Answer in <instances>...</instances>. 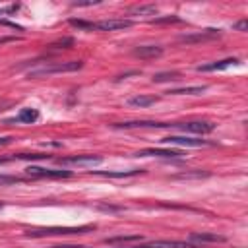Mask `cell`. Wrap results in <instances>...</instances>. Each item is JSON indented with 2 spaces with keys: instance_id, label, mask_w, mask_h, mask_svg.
Here are the masks:
<instances>
[{
  "instance_id": "obj_26",
  "label": "cell",
  "mask_w": 248,
  "mask_h": 248,
  "mask_svg": "<svg viewBox=\"0 0 248 248\" xmlns=\"http://www.w3.org/2000/svg\"><path fill=\"white\" fill-rule=\"evenodd\" d=\"M232 29H236V31H246V29H248V21H246V19H240V21H236V23L232 25Z\"/></svg>"
},
{
  "instance_id": "obj_3",
  "label": "cell",
  "mask_w": 248,
  "mask_h": 248,
  "mask_svg": "<svg viewBox=\"0 0 248 248\" xmlns=\"http://www.w3.org/2000/svg\"><path fill=\"white\" fill-rule=\"evenodd\" d=\"M25 174L33 176V178H70L72 170H66V169H46V167L31 165V167L25 169Z\"/></svg>"
},
{
  "instance_id": "obj_8",
  "label": "cell",
  "mask_w": 248,
  "mask_h": 248,
  "mask_svg": "<svg viewBox=\"0 0 248 248\" xmlns=\"http://www.w3.org/2000/svg\"><path fill=\"white\" fill-rule=\"evenodd\" d=\"M165 145H182V147H203L209 145L207 140H198V138H188V136H167L161 140Z\"/></svg>"
},
{
  "instance_id": "obj_31",
  "label": "cell",
  "mask_w": 248,
  "mask_h": 248,
  "mask_svg": "<svg viewBox=\"0 0 248 248\" xmlns=\"http://www.w3.org/2000/svg\"><path fill=\"white\" fill-rule=\"evenodd\" d=\"M10 161H14L12 157H0V165H6V163H10Z\"/></svg>"
},
{
  "instance_id": "obj_29",
  "label": "cell",
  "mask_w": 248,
  "mask_h": 248,
  "mask_svg": "<svg viewBox=\"0 0 248 248\" xmlns=\"http://www.w3.org/2000/svg\"><path fill=\"white\" fill-rule=\"evenodd\" d=\"M95 4H99L97 0H93V2H74L72 6H95Z\"/></svg>"
},
{
  "instance_id": "obj_21",
  "label": "cell",
  "mask_w": 248,
  "mask_h": 248,
  "mask_svg": "<svg viewBox=\"0 0 248 248\" xmlns=\"http://www.w3.org/2000/svg\"><path fill=\"white\" fill-rule=\"evenodd\" d=\"M153 83H165V81H178L180 79V72L172 70V72H159V74H153Z\"/></svg>"
},
{
  "instance_id": "obj_10",
  "label": "cell",
  "mask_w": 248,
  "mask_h": 248,
  "mask_svg": "<svg viewBox=\"0 0 248 248\" xmlns=\"http://www.w3.org/2000/svg\"><path fill=\"white\" fill-rule=\"evenodd\" d=\"M132 19H103V21H93V31H120L132 27Z\"/></svg>"
},
{
  "instance_id": "obj_1",
  "label": "cell",
  "mask_w": 248,
  "mask_h": 248,
  "mask_svg": "<svg viewBox=\"0 0 248 248\" xmlns=\"http://www.w3.org/2000/svg\"><path fill=\"white\" fill-rule=\"evenodd\" d=\"M83 68L81 60H68V62H48L41 68L29 70L27 76L29 78H45V76H52V74H64V72H76Z\"/></svg>"
},
{
  "instance_id": "obj_13",
  "label": "cell",
  "mask_w": 248,
  "mask_h": 248,
  "mask_svg": "<svg viewBox=\"0 0 248 248\" xmlns=\"http://www.w3.org/2000/svg\"><path fill=\"white\" fill-rule=\"evenodd\" d=\"M134 56L138 58H143V60H151V58H159L163 54V46H157V45H141V46H136L132 50Z\"/></svg>"
},
{
  "instance_id": "obj_17",
  "label": "cell",
  "mask_w": 248,
  "mask_h": 248,
  "mask_svg": "<svg viewBox=\"0 0 248 248\" xmlns=\"http://www.w3.org/2000/svg\"><path fill=\"white\" fill-rule=\"evenodd\" d=\"M91 172L101 174V176H110V178H126V176L141 174L143 169H132V170H91Z\"/></svg>"
},
{
  "instance_id": "obj_33",
  "label": "cell",
  "mask_w": 248,
  "mask_h": 248,
  "mask_svg": "<svg viewBox=\"0 0 248 248\" xmlns=\"http://www.w3.org/2000/svg\"><path fill=\"white\" fill-rule=\"evenodd\" d=\"M0 209H2V203H0Z\"/></svg>"
},
{
  "instance_id": "obj_28",
  "label": "cell",
  "mask_w": 248,
  "mask_h": 248,
  "mask_svg": "<svg viewBox=\"0 0 248 248\" xmlns=\"http://www.w3.org/2000/svg\"><path fill=\"white\" fill-rule=\"evenodd\" d=\"M138 74H141L140 70H132V72H126V74H122V76H118L116 79L120 81V79H126V78H130V76H138Z\"/></svg>"
},
{
  "instance_id": "obj_22",
  "label": "cell",
  "mask_w": 248,
  "mask_h": 248,
  "mask_svg": "<svg viewBox=\"0 0 248 248\" xmlns=\"http://www.w3.org/2000/svg\"><path fill=\"white\" fill-rule=\"evenodd\" d=\"M14 161H37V159H50V155H45V153H16L12 155Z\"/></svg>"
},
{
  "instance_id": "obj_25",
  "label": "cell",
  "mask_w": 248,
  "mask_h": 248,
  "mask_svg": "<svg viewBox=\"0 0 248 248\" xmlns=\"http://www.w3.org/2000/svg\"><path fill=\"white\" fill-rule=\"evenodd\" d=\"M23 178L19 176H0V184H14V182H21Z\"/></svg>"
},
{
  "instance_id": "obj_11",
  "label": "cell",
  "mask_w": 248,
  "mask_h": 248,
  "mask_svg": "<svg viewBox=\"0 0 248 248\" xmlns=\"http://www.w3.org/2000/svg\"><path fill=\"white\" fill-rule=\"evenodd\" d=\"M39 110L37 108H31V107H25V108H21L14 118H8L6 120V124H19V122H25V124H33V122H37L39 120Z\"/></svg>"
},
{
  "instance_id": "obj_14",
  "label": "cell",
  "mask_w": 248,
  "mask_h": 248,
  "mask_svg": "<svg viewBox=\"0 0 248 248\" xmlns=\"http://www.w3.org/2000/svg\"><path fill=\"white\" fill-rule=\"evenodd\" d=\"M240 60L238 58H225V60H217V62H209V64H202L196 70L198 72H219V70H227L231 66H236Z\"/></svg>"
},
{
  "instance_id": "obj_6",
  "label": "cell",
  "mask_w": 248,
  "mask_h": 248,
  "mask_svg": "<svg viewBox=\"0 0 248 248\" xmlns=\"http://www.w3.org/2000/svg\"><path fill=\"white\" fill-rule=\"evenodd\" d=\"M101 161H103L101 155H72V157L58 159V165H62V167H68V165H74V167H93V165H99Z\"/></svg>"
},
{
  "instance_id": "obj_9",
  "label": "cell",
  "mask_w": 248,
  "mask_h": 248,
  "mask_svg": "<svg viewBox=\"0 0 248 248\" xmlns=\"http://www.w3.org/2000/svg\"><path fill=\"white\" fill-rule=\"evenodd\" d=\"M221 35L219 29H203V31H198V33H188V35H182L178 41L180 43H186V45H194V43H205V41H213Z\"/></svg>"
},
{
  "instance_id": "obj_19",
  "label": "cell",
  "mask_w": 248,
  "mask_h": 248,
  "mask_svg": "<svg viewBox=\"0 0 248 248\" xmlns=\"http://www.w3.org/2000/svg\"><path fill=\"white\" fill-rule=\"evenodd\" d=\"M157 101H159V97H155V95H138V97L128 99V105H132V107H149V105H155Z\"/></svg>"
},
{
  "instance_id": "obj_15",
  "label": "cell",
  "mask_w": 248,
  "mask_h": 248,
  "mask_svg": "<svg viewBox=\"0 0 248 248\" xmlns=\"http://www.w3.org/2000/svg\"><path fill=\"white\" fill-rule=\"evenodd\" d=\"M190 242H200L203 246L207 242H225V236L217 234V232H192L190 234Z\"/></svg>"
},
{
  "instance_id": "obj_24",
  "label": "cell",
  "mask_w": 248,
  "mask_h": 248,
  "mask_svg": "<svg viewBox=\"0 0 248 248\" xmlns=\"http://www.w3.org/2000/svg\"><path fill=\"white\" fill-rule=\"evenodd\" d=\"M50 46H52V48H70V46H74V39H72V37H64V39L52 43Z\"/></svg>"
},
{
  "instance_id": "obj_23",
  "label": "cell",
  "mask_w": 248,
  "mask_h": 248,
  "mask_svg": "<svg viewBox=\"0 0 248 248\" xmlns=\"http://www.w3.org/2000/svg\"><path fill=\"white\" fill-rule=\"evenodd\" d=\"M72 27L83 29V31H93V21H85V19H70Z\"/></svg>"
},
{
  "instance_id": "obj_20",
  "label": "cell",
  "mask_w": 248,
  "mask_h": 248,
  "mask_svg": "<svg viewBox=\"0 0 248 248\" xmlns=\"http://www.w3.org/2000/svg\"><path fill=\"white\" fill-rule=\"evenodd\" d=\"M157 6L155 4H145V6H134L128 10V16H155Z\"/></svg>"
},
{
  "instance_id": "obj_27",
  "label": "cell",
  "mask_w": 248,
  "mask_h": 248,
  "mask_svg": "<svg viewBox=\"0 0 248 248\" xmlns=\"http://www.w3.org/2000/svg\"><path fill=\"white\" fill-rule=\"evenodd\" d=\"M169 21H178V17L169 16V17H155V19H153V23H169Z\"/></svg>"
},
{
  "instance_id": "obj_4",
  "label": "cell",
  "mask_w": 248,
  "mask_h": 248,
  "mask_svg": "<svg viewBox=\"0 0 248 248\" xmlns=\"http://www.w3.org/2000/svg\"><path fill=\"white\" fill-rule=\"evenodd\" d=\"M122 248H202L200 244L194 242H184V240H151V242H143V244H128Z\"/></svg>"
},
{
  "instance_id": "obj_18",
  "label": "cell",
  "mask_w": 248,
  "mask_h": 248,
  "mask_svg": "<svg viewBox=\"0 0 248 248\" xmlns=\"http://www.w3.org/2000/svg\"><path fill=\"white\" fill-rule=\"evenodd\" d=\"M203 91H207V85H190V87H176L170 89L167 93L170 95H202Z\"/></svg>"
},
{
  "instance_id": "obj_16",
  "label": "cell",
  "mask_w": 248,
  "mask_h": 248,
  "mask_svg": "<svg viewBox=\"0 0 248 248\" xmlns=\"http://www.w3.org/2000/svg\"><path fill=\"white\" fill-rule=\"evenodd\" d=\"M103 242H105V244H108V246H114V244H118V246H128V244H132V242H141V236H140V234L110 236V238H105Z\"/></svg>"
},
{
  "instance_id": "obj_7",
  "label": "cell",
  "mask_w": 248,
  "mask_h": 248,
  "mask_svg": "<svg viewBox=\"0 0 248 248\" xmlns=\"http://www.w3.org/2000/svg\"><path fill=\"white\" fill-rule=\"evenodd\" d=\"M112 128H174V122H157V120H128V122H114Z\"/></svg>"
},
{
  "instance_id": "obj_12",
  "label": "cell",
  "mask_w": 248,
  "mask_h": 248,
  "mask_svg": "<svg viewBox=\"0 0 248 248\" xmlns=\"http://www.w3.org/2000/svg\"><path fill=\"white\" fill-rule=\"evenodd\" d=\"M180 155H182V151H178V149H155V147L141 149L136 153V157H159V159H176Z\"/></svg>"
},
{
  "instance_id": "obj_32",
  "label": "cell",
  "mask_w": 248,
  "mask_h": 248,
  "mask_svg": "<svg viewBox=\"0 0 248 248\" xmlns=\"http://www.w3.org/2000/svg\"><path fill=\"white\" fill-rule=\"evenodd\" d=\"M8 105H10V103H4V101H0V112H2V110H4Z\"/></svg>"
},
{
  "instance_id": "obj_5",
  "label": "cell",
  "mask_w": 248,
  "mask_h": 248,
  "mask_svg": "<svg viewBox=\"0 0 248 248\" xmlns=\"http://www.w3.org/2000/svg\"><path fill=\"white\" fill-rule=\"evenodd\" d=\"M174 128L190 134H209L215 130V124L207 120H192V122H174Z\"/></svg>"
},
{
  "instance_id": "obj_30",
  "label": "cell",
  "mask_w": 248,
  "mask_h": 248,
  "mask_svg": "<svg viewBox=\"0 0 248 248\" xmlns=\"http://www.w3.org/2000/svg\"><path fill=\"white\" fill-rule=\"evenodd\" d=\"M12 140H14L12 136H4V138H0V147H2V145H8Z\"/></svg>"
},
{
  "instance_id": "obj_2",
  "label": "cell",
  "mask_w": 248,
  "mask_h": 248,
  "mask_svg": "<svg viewBox=\"0 0 248 248\" xmlns=\"http://www.w3.org/2000/svg\"><path fill=\"white\" fill-rule=\"evenodd\" d=\"M95 227L83 225V227H45V229H29L25 231V236L39 238V236H64V234H85L93 231Z\"/></svg>"
}]
</instances>
